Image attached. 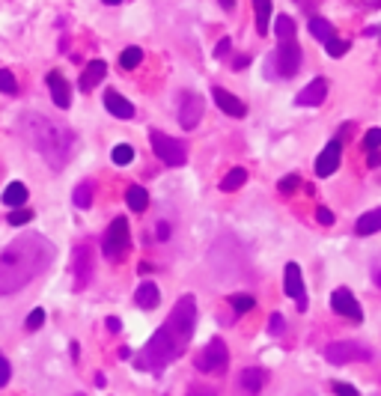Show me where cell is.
Returning a JSON list of instances; mask_svg holds the SVG:
<instances>
[{
  "instance_id": "1",
  "label": "cell",
  "mask_w": 381,
  "mask_h": 396,
  "mask_svg": "<svg viewBox=\"0 0 381 396\" xmlns=\"http://www.w3.org/2000/svg\"><path fill=\"white\" fill-rule=\"evenodd\" d=\"M194 328H197V298L194 295H182L173 304L170 319L149 337V343L137 355V370L161 372L164 367H170L173 360H179L188 351Z\"/></svg>"
},
{
  "instance_id": "2",
  "label": "cell",
  "mask_w": 381,
  "mask_h": 396,
  "mask_svg": "<svg viewBox=\"0 0 381 396\" xmlns=\"http://www.w3.org/2000/svg\"><path fill=\"white\" fill-rule=\"evenodd\" d=\"M54 245L39 233H24L0 250V295H15L54 262Z\"/></svg>"
},
{
  "instance_id": "3",
  "label": "cell",
  "mask_w": 381,
  "mask_h": 396,
  "mask_svg": "<svg viewBox=\"0 0 381 396\" xmlns=\"http://www.w3.org/2000/svg\"><path fill=\"white\" fill-rule=\"evenodd\" d=\"M21 128L27 131L33 149L39 152L42 161L51 170H63L69 164L72 149H75V135L69 125H63L51 116H42V114H27L21 119Z\"/></svg>"
},
{
  "instance_id": "4",
  "label": "cell",
  "mask_w": 381,
  "mask_h": 396,
  "mask_svg": "<svg viewBox=\"0 0 381 396\" xmlns=\"http://www.w3.org/2000/svg\"><path fill=\"white\" fill-rule=\"evenodd\" d=\"M274 33H277V48H274V54H268V60L262 66L265 78L268 81L292 78V75H298V69H301V45H298L292 15H280L274 21Z\"/></svg>"
},
{
  "instance_id": "5",
  "label": "cell",
  "mask_w": 381,
  "mask_h": 396,
  "mask_svg": "<svg viewBox=\"0 0 381 396\" xmlns=\"http://www.w3.org/2000/svg\"><path fill=\"white\" fill-rule=\"evenodd\" d=\"M230 367V349L227 343H223L221 337L209 340V343L203 346V351L197 355V370L206 372V376H223Z\"/></svg>"
},
{
  "instance_id": "6",
  "label": "cell",
  "mask_w": 381,
  "mask_h": 396,
  "mask_svg": "<svg viewBox=\"0 0 381 396\" xmlns=\"http://www.w3.org/2000/svg\"><path fill=\"white\" fill-rule=\"evenodd\" d=\"M131 247V233H128V221L126 218H114V224L107 227V233L102 238V254L110 259V262H119L126 259Z\"/></svg>"
},
{
  "instance_id": "7",
  "label": "cell",
  "mask_w": 381,
  "mask_h": 396,
  "mask_svg": "<svg viewBox=\"0 0 381 396\" xmlns=\"http://www.w3.org/2000/svg\"><path fill=\"white\" fill-rule=\"evenodd\" d=\"M149 143H152V152L158 155L167 167H182L188 161V146L182 140H176L170 135H164V131H149Z\"/></svg>"
},
{
  "instance_id": "8",
  "label": "cell",
  "mask_w": 381,
  "mask_h": 396,
  "mask_svg": "<svg viewBox=\"0 0 381 396\" xmlns=\"http://www.w3.org/2000/svg\"><path fill=\"white\" fill-rule=\"evenodd\" d=\"M324 358H328V364L343 367V364H352V360H373L375 351L364 343H357V340H340V343H331L324 349Z\"/></svg>"
},
{
  "instance_id": "9",
  "label": "cell",
  "mask_w": 381,
  "mask_h": 396,
  "mask_svg": "<svg viewBox=\"0 0 381 396\" xmlns=\"http://www.w3.org/2000/svg\"><path fill=\"white\" fill-rule=\"evenodd\" d=\"M283 289L286 295L295 301V307L301 313L307 310V289H304V274H301V266L298 262H286L283 268Z\"/></svg>"
},
{
  "instance_id": "10",
  "label": "cell",
  "mask_w": 381,
  "mask_h": 396,
  "mask_svg": "<svg viewBox=\"0 0 381 396\" xmlns=\"http://www.w3.org/2000/svg\"><path fill=\"white\" fill-rule=\"evenodd\" d=\"M72 274H75V289H87L93 280V250L89 245H77L72 254Z\"/></svg>"
},
{
  "instance_id": "11",
  "label": "cell",
  "mask_w": 381,
  "mask_h": 396,
  "mask_svg": "<svg viewBox=\"0 0 381 396\" xmlns=\"http://www.w3.org/2000/svg\"><path fill=\"white\" fill-rule=\"evenodd\" d=\"M203 111H206V105H203V96L200 93H182V105H179V123H182V128H197L200 125V119H203Z\"/></svg>"
},
{
  "instance_id": "12",
  "label": "cell",
  "mask_w": 381,
  "mask_h": 396,
  "mask_svg": "<svg viewBox=\"0 0 381 396\" xmlns=\"http://www.w3.org/2000/svg\"><path fill=\"white\" fill-rule=\"evenodd\" d=\"M331 307H334V313L352 319V322H364V307L357 304V298L345 289V286H340V289L331 292Z\"/></svg>"
},
{
  "instance_id": "13",
  "label": "cell",
  "mask_w": 381,
  "mask_h": 396,
  "mask_svg": "<svg viewBox=\"0 0 381 396\" xmlns=\"http://www.w3.org/2000/svg\"><path fill=\"white\" fill-rule=\"evenodd\" d=\"M268 381V372L262 367H248L239 372V381H235V390L241 396H260V390L265 388Z\"/></svg>"
},
{
  "instance_id": "14",
  "label": "cell",
  "mask_w": 381,
  "mask_h": 396,
  "mask_svg": "<svg viewBox=\"0 0 381 396\" xmlns=\"http://www.w3.org/2000/svg\"><path fill=\"white\" fill-rule=\"evenodd\" d=\"M324 98H328V78H313L304 90L295 96V105L298 107H319V105H324Z\"/></svg>"
},
{
  "instance_id": "15",
  "label": "cell",
  "mask_w": 381,
  "mask_h": 396,
  "mask_svg": "<svg viewBox=\"0 0 381 396\" xmlns=\"http://www.w3.org/2000/svg\"><path fill=\"white\" fill-rule=\"evenodd\" d=\"M340 161H343V143H340V140H331L328 146L322 149L319 161H316V176H322V179H328V176L337 173Z\"/></svg>"
},
{
  "instance_id": "16",
  "label": "cell",
  "mask_w": 381,
  "mask_h": 396,
  "mask_svg": "<svg viewBox=\"0 0 381 396\" xmlns=\"http://www.w3.org/2000/svg\"><path fill=\"white\" fill-rule=\"evenodd\" d=\"M211 98H215V105H218L227 116H244V114H248V105H244L239 96L221 90V86H215V90H211Z\"/></svg>"
},
{
  "instance_id": "17",
  "label": "cell",
  "mask_w": 381,
  "mask_h": 396,
  "mask_svg": "<svg viewBox=\"0 0 381 396\" xmlns=\"http://www.w3.org/2000/svg\"><path fill=\"white\" fill-rule=\"evenodd\" d=\"M48 90H51V98H54V105H57L60 111H66V107L72 105L69 84H66V78L60 72H48Z\"/></svg>"
},
{
  "instance_id": "18",
  "label": "cell",
  "mask_w": 381,
  "mask_h": 396,
  "mask_svg": "<svg viewBox=\"0 0 381 396\" xmlns=\"http://www.w3.org/2000/svg\"><path fill=\"white\" fill-rule=\"evenodd\" d=\"M105 107H107V114H114L117 119H131L134 116V105L128 102L126 96H119L117 90L105 93Z\"/></svg>"
},
{
  "instance_id": "19",
  "label": "cell",
  "mask_w": 381,
  "mask_h": 396,
  "mask_svg": "<svg viewBox=\"0 0 381 396\" xmlns=\"http://www.w3.org/2000/svg\"><path fill=\"white\" fill-rule=\"evenodd\" d=\"M134 304L140 307V310H155V307L161 304V292H158V286L155 283H140L137 286V292H134Z\"/></svg>"
},
{
  "instance_id": "20",
  "label": "cell",
  "mask_w": 381,
  "mask_h": 396,
  "mask_svg": "<svg viewBox=\"0 0 381 396\" xmlns=\"http://www.w3.org/2000/svg\"><path fill=\"white\" fill-rule=\"evenodd\" d=\"M105 75H107V63L105 60H93V63H87V69L81 72V90L89 93L98 81H105Z\"/></svg>"
},
{
  "instance_id": "21",
  "label": "cell",
  "mask_w": 381,
  "mask_h": 396,
  "mask_svg": "<svg viewBox=\"0 0 381 396\" xmlns=\"http://www.w3.org/2000/svg\"><path fill=\"white\" fill-rule=\"evenodd\" d=\"M354 233H357V236H373V233H381V208H373V212H366V215L357 218Z\"/></svg>"
},
{
  "instance_id": "22",
  "label": "cell",
  "mask_w": 381,
  "mask_h": 396,
  "mask_svg": "<svg viewBox=\"0 0 381 396\" xmlns=\"http://www.w3.org/2000/svg\"><path fill=\"white\" fill-rule=\"evenodd\" d=\"M27 185L24 182H13V185H6V191H3V203L9 208H24L27 203Z\"/></svg>"
},
{
  "instance_id": "23",
  "label": "cell",
  "mask_w": 381,
  "mask_h": 396,
  "mask_svg": "<svg viewBox=\"0 0 381 396\" xmlns=\"http://www.w3.org/2000/svg\"><path fill=\"white\" fill-rule=\"evenodd\" d=\"M253 13H256V33L265 36L271 27V0H253Z\"/></svg>"
},
{
  "instance_id": "24",
  "label": "cell",
  "mask_w": 381,
  "mask_h": 396,
  "mask_svg": "<svg viewBox=\"0 0 381 396\" xmlns=\"http://www.w3.org/2000/svg\"><path fill=\"white\" fill-rule=\"evenodd\" d=\"M126 203H128L131 212H147V208H149L147 188H143V185H131V188L126 191Z\"/></svg>"
},
{
  "instance_id": "25",
  "label": "cell",
  "mask_w": 381,
  "mask_h": 396,
  "mask_svg": "<svg viewBox=\"0 0 381 396\" xmlns=\"http://www.w3.org/2000/svg\"><path fill=\"white\" fill-rule=\"evenodd\" d=\"M310 36L316 39V42H324V45H328V42L337 36V33H334V27H331V21H324V18H310Z\"/></svg>"
},
{
  "instance_id": "26",
  "label": "cell",
  "mask_w": 381,
  "mask_h": 396,
  "mask_svg": "<svg viewBox=\"0 0 381 396\" xmlns=\"http://www.w3.org/2000/svg\"><path fill=\"white\" fill-rule=\"evenodd\" d=\"M244 182H248V170H244V167H232V170L221 179V191H227V194H230V191H239Z\"/></svg>"
},
{
  "instance_id": "27",
  "label": "cell",
  "mask_w": 381,
  "mask_h": 396,
  "mask_svg": "<svg viewBox=\"0 0 381 396\" xmlns=\"http://www.w3.org/2000/svg\"><path fill=\"white\" fill-rule=\"evenodd\" d=\"M72 203L77 208H89V206H93V182H81V185H77L75 194H72Z\"/></svg>"
},
{
  "instance_id": "28",
  "label": "cell",
  "mask_w": 381,
  "mask_h": 396,
  "mask_svg": "<svg viewBox=\"0 0 381 396\" xmlns=\"http://www.w3.org/2000/svg\"><path fill=\"white\" fill-rule=\"evenodd\" d=\"M140 63H143V51L137 45H131V48H126V51L119 54V66H122V69H137Z\"/></svg>"
},
{
  "instance_id": "29",
  "label": "cell",
  "mask_w": 381,
  "mask_h": 396,
  "mask_svg": "<svg viewBox=\"0 0 381 396\" xmlns=\"http://www.w3.org/2000/svg\"><path fill=\"white\" fill-rule=\"evenodd\" d=\"M110 158H114V164H119V167H126V164L134 161V146H128V143H117L114 152H110Z\"/></svg>"
},
{
  "instance_id": "30",
  "label": "cell",
  "mask_w": 381,
  "mask_h": 396,
  "mask_svg": "<svg viewBox=\"0 0 381 396\" xmlns=\"http://www.w3.org/2000/svg\"><path fill=\"white\" fill-rule=\"evenodd\" d=\"M230 307H232V310L235 313H248V310H253V307H256V298H253V295H230Z\"/></svg>"
},
{
  "instance_id": "31",
  "label": "cell",
  "mask_w": 381,
  "mask_h": 396,
  "mask_svg": "<svg viewBox=\"0 0 381 396\" xmlns=\"http://www.w3.org/2000/svg\"><path fill=\"white\" fill-rule=\"evenodd\" d=\"M0 93L3 96H15L18 93V81L9 69H0Z\"/></svg>"
},
{
  "instance_id": "32",
  "label": "cell",
  "mask_w": 381,
  "mask_h": 396,
  "mask_svg": "<svg viewBox=\"0 0 381 396\" xmlns=\"http://www.w3.org/2000/svg\"><path fill=\"white\" fill-rule=\"evenodd\" d=\"M324 48H328V57H343V54H349L352 42H345V39H337V36H334Z\"/></svg>"
},
{
  "instance_id": "33",
  "label": "cell",
  "mask_w": 381,
  "mask_h": 396,
  "mask_svg": "<svg viewBox=\"0 0 381 396\" xmlns=\"http://www.w3.org/2000/svg\"><path fill=\"white\" fill-rule=\"evenodd\" d=\"M30 221H33V212H30V208H13V212H9V221H6V224L21 227V224H30Z\"/></svg>"
},
{
  "instance_id": "34",
  "label": "cell",
  "mask_w": 381,
  "mask_h": 396,
  "mask_svg": "<svg viewBox=\"0 0 381 396\" xmlns=\"http://www.w3.org/2000/svg\"><path fill=\"white\" fill-rule=\"evenodd\" d=\"M364 149H366V152L381 149V128H369V131H366V137H364Z\"/></svg>"
},
{
  "instance_id": "35",
  "label": "cell",
  "mask_w": 381,
  "mask_h": 396,
  "mask_svg": "<svg viewBox=\"0 0 381 396\" xmlns=\"http://www.w3.org/2000/svg\"><path fill=\"white\" fill-rule=\"evenodd\" d=\"M42 322H45V310H42V307H36V310H30V316H27V328H30V331H36V328H42Z\"/></svg>"
},
{
  "instance_id": "36",
  "label": "cell",
  "mask_w": 381,
  "mask_h": 396,
  "mask_svg": "<svg viewBox=\"0 0 381 396\" xmlns=\"http://www.w3.org/2000/svg\"><path fill=\"white\" fill-rule=\"evenodd\" d=\"M331 390L337 396H357V388H352V384H345V381H334Z\"/></svg>"
},
{
  "instance_id": "37",
  "label": "cell",
  "mask_w": 381,
  "mask_h": 396,
  "mask_svg": "<svg viewBox=\"0 0 381 396\" xmlns=\"http://www.w3.org/2000/svg\"><path fill=\"white\" fill-rule=\"evenodd\" d=\"M283 325H286V319L280 316V313H274V316H271V322H268V334H274V337H277V334H283Z\"/></svg>"
},
{
  "instance_id": "38",
  "label": "cell",
  "mask_w": 381,
  "mask_h": 396,
  "mask_svg": "<svg viewBox=\"0 0 381 396\" xmlns=\"http://www.w3.org/2000/svg\"><path fill=\"white\" fill-rule=\"evenodd\" d=\"M185 396H215V390H211L209 384H190Z\"/></svg>"
},
{
  "instance_id": "39",
  "label": "cell",
  "mask_w": 381,
  "mask_h": 396,
  "mask_svg": "<svg viewBox=\"0 0 381 396\" xmlns=\"http://www.w3.org/2000/svg\"><path fill=\"white\" fill-rule=\"evenodd\" d=\"M316 221L324 224V227H331L334 224V212H331V208H324V206H319L316 208Z\"/></svg>"
},
{
  "instance_id": "40",
  "label": "cell",
  "mask_w": 381,
  "mask_h": 396,
  "mask_svg": "<svg viewBox=\"0 0 381 396\" xmlns=\"http://www.w3.org/2000/svg\"><path fill=\"white\" fill-rule=\"evenodd\" d=\"M230 48H232V42H230L227 36H223V39L218 42V45H215V60H221V57H227V54H230Z\"/></svg>"
},
{
  "instance_id": "41",
  "label": "cell",
  "mask_w": 381,
  "mask_h": 396,
  "mask_svg": "<svg viewBox=\"0 0 381 396\" xmlns=\"http://www.w3.org/2000/svg\"><path fill=\"white\" fill-rule=\"evenodd\" d=\"M9 376H13V367H9V360L6 358H0V388L9 381Z\"/></svg>"
},
{
  "instance_id": "42",
  "label": "cell",
  "mask_w": 381,
  "mask_h": 396,
  "mask_svg": "<svg viewBox=\"0 0 381 396\" xmlns=\"http://www.w3.org/2000/svg\"><path fill=\"white\" fill-rule=\"evenodd\" d=\"M277 188H280V191H295V188H298V176L292 173V176H286V179H280Z\"/></svg>"
},
{
  "instance_id": "43",
  "label": "cell",
  "mask_w": 381,
  "mask_h": 396,
  "mask_svg": "<svg viewBox=\"0 0 381 396\" xmlns=\"http://www.w3.org/2000/svg\"><path fill=\"white\" fill-rule=\"evenodd\" d=\"M366 167H381V149H375V152H369V158H366Z\"/></svg>"
},
{
  "instance_id": "44",
  "label": "cell",
  "mask_w": 381,
  "mask_h": 396,
  "mask_svg": "<svg viewBox=\"0 0 381 396\" xmlns=\"http://www.w3.org/2000/svg\"><path fill=\"white\" fill-rule=\"evenodd\" d=\"M107 331H114V334H119L122 331V322L117 316H107Z\"/></svg>"
},
{
  "instance_id": "45",
  "label": "cell",
  "mask_w": 381,
  "mask_h": 396,
  "mask_svg": "<svg viewBox=\"0 0 381 396\" xmlns=\"http://www.w3.org/2000/svg\"><path fill=\"white\" fill-rule=\"evenodd\" d=\"M170 236V227H167L164 221H158V238H167Z\"/></svg>"
},
{
  "instance_id": "46",
  "label": "cell",
  "mask_w": 381,
  "mask_h": 396,
  "mask_svg": "<svg viewBox=\"0 0 381 396\" xmlns=\"http://www.w3.org/2000/svg\"><path fill=\"white\" fill-rule=\"evenodd\" d=\"M373 283L381 289V266H375V268H373Z\"/></svg>"
},
{
  "instance_id": "47",
  "label": "cell",
  "mask_w": 381,
  "mask_h": 396,
  "mask_svg": "<svg viewBox=\"0 0 381 396\" xmlns=\"http://www.w3.org/2000/svg\"><path fill=\"white\" fill-rule=\"evenodd\" d=\"M251 63V57H239V60H235L232 66H235V69H244V66H248Z\"/></svg>"
},
{
  "instance_id": "48",
  "label": "cell",
  "mask_w": 381,
  "mask_h": 396,
  "mask_svg": "<svg viewBox=\"0 0 381 396\" xmlns=\"http://www.w3.org/2000/svg\"><path fill=\"white\" fill-rule=\"evenodd\" d=\"M221 6L223 9H232V0H221Z\"/></svg>"
},
{
  "instance_id": "49",
  "label": "cell",
  "mask_w": 381,
  "mask_h": 396,
  "mask_svg": "<svg viewBox=\"0 0 381 396\" xmlns=\"http://www.w3.org/2000/svg\"><path fill=\"white\" fill-rule=\"evenodd\" d=\"M105 3H107V6H117V3H122V0H105Z\"/></svg>"
},
{
  "instance_id": "50",
  "label": "cell",
  "mask_w": 381,
  "mask_h": 396,
  "mask_svg": "<svg viewBox=\"0 0 381 396\" xmlns=\"http://www.w3.org/2000/svg\"><path fill=\"white\" fill-rule=\"evenodd\" d=\"M75 396H84V393H75Z\"/></svg>"
},
{
  "instance_id": "51",
  "label": "cell",
  "mask_w": 381,
  "mask_h": 396,
  "mask_svg": "<svg viewBox=\"0 0 381 396\" xmlns=\"http://www.w3.org/2000/svg\"><path fill=\"white\" fill-rule=\"evenodd\" d=\"M307 396H313V393H307Z\"/></svg>"
}]
</instances>
